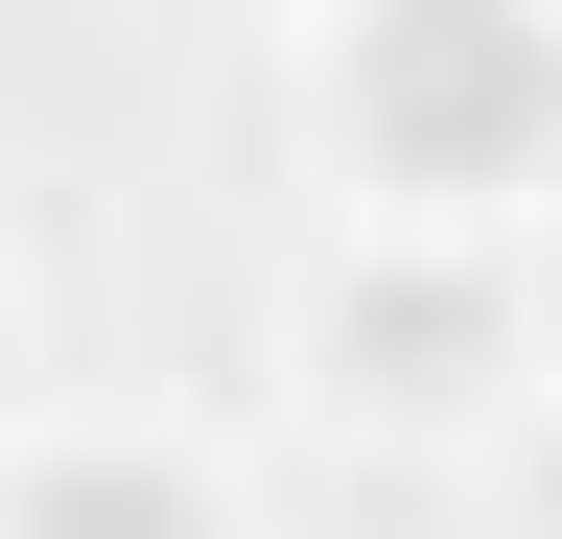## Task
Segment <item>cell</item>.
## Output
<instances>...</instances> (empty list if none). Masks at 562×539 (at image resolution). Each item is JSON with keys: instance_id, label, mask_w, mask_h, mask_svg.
Returning a JSON list of instances; mask_svg holds the SVG:
<instances>
[{"instance_id": "6da1fadb", "label": "cell", "mask_w": 562, "mask_h": 539, "mask_svg": "<svg viewBox=\"0 0 562 539\" xmlns=\"http://www.w3.org/2000/svg\"><path fill=\"white\" fill-rule=\"evenodd\" d=\"M281 142L328 235H562V0H328L281 24Z\"/></svg>"}, {"instance_id": "7a4b0ae2", "label": "cell", "mask_w": 562, "mask_h": 539, "mask_svg": "<svg viewBox=\"0 0 562 539\" xmlns=\"http://www.w3.org/2000/svg\"><path fill=\"white\" fill-rule=\"evenodd\" d=\"M539 375H562V305L492 235H305L281 282V398L375 469H492Z\"/></svg>"}, {"instance_id": "3957f363", "label": "cell", "mask_w": 562, "mask_h": 539, "mask_svg": "<svg viewBox=\"0 0 562 539\" xmlns=\"http://www.w3.org/2000/svg\"><path fill=\"white\" fill-rule=\"evenodd\" d=\"M0 539H258V469L140 375H24L0 398Z\"/></svg>"}, {"instance_id": "277c9868", "label": "cell", "mask_w": 562, "mask_h": 539, "mask_svg": "<svg viewBox=\"0 0 562 539\" xmlns=\"http://www.w3.org/2000/svg\"><path fill=\"white\" fill-rule=\"evenodd\" d=\"M492 493H516V539H562V375L516 398V446H492Z\"/></svg>"}, {"instance_id": "5b68a950", "label": "cell", "mask_w": 562, "mask_h": 539, "mask_svg": "<svg viewBox=\"0 0 562 539\" xmlns=\"http://www.w3.org/2000/svg\"><path fill=\"white\" fill-rule=\"evenodd\" d=\"M47 375V282H24V235H0V398Z\"/></svg>"}]
</instances>
